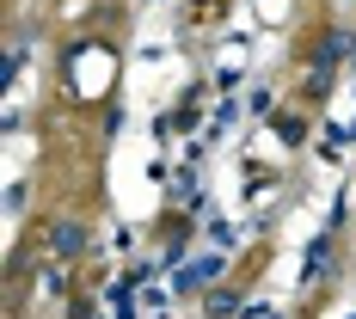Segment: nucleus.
<instances>
[{"label": "nucleus", "mask_w": 356, "mask_h": 319, "mask_svg": "<svg viewBox=\"0 0 356 319\" xmlns=\"http://www.w3.org/2000/svg\"><path fill=\"white\" fill-rule=\"evenodd\" d=\"M227 313H240V295H234V288H215L209 295V319H227Z\"/></svg>", "instance_id": "obj_6"}, {"label": "nucleus", "mask_w": 356, "mask_h": 319, "mask_svg": "<svg viewBox=\"0 0 356 319\" xmlns=\"http://www.w3.org/2000/svg\"><path fill=\"white\" fill-rule=\"evenodd\" d=\"M350 56H356L350 31H325L320 43H314V68H338V62H350Z\"/></svg>", "instance_id": "obj_3"}, {"label": "nucleus", "mask_w": 356, "mask_h": 319, "mask_svg": "<svg viewBox=\"0 0 356 319\" xmlns=\"http://www.w3.org/2000/svg\"><path fill=\"white\" fill-rule=\"evenodd\" d=\"M277 142H283V147H301V142H307V117L283 111V117H277Z\"/></svg>", "instance_id": "obj_4"}, {"label": "nucleus", "mask_w": 356, "mask_h": 319, "mask_svg": "<svg viewBox=\"0 0 356 319\" xmlns=\"http://www.w3.org/2000/svg\"><path fill=\"white\" fill-rule=\"evenodd\" d=\"M43 295H68V277L62 270H43Z\"/></svg>", "instance_id": "obj_8"}, {"label": "nucleus", "mask_w": 356, "mask_h": 319, "mask_svg": "<svg viewBox=\"0 0 356 319\" xmlns=\"http://www.w3.org/2000/svg\"><path fill=\"white\" fill-rule=\"evenodd\" d=\"M74 319H105V313H99L92 301H74Z\"/></svg>", "instance_id": "obj_9"}, {"label": "nucleus", "mask_w": 356, "mask_h": 319, "mask_svg": "<svg viewBox=\"0 0 356 319\" xmlns=\"http://www.w3.org/2000/svg\"><path fill=\"white\" fill-rule=\"evenodd\" d=\"M19 62H25V56H19V49H6V62H0V86H13V80H19Z\"/></svg>", "instance_id": "obj_7"}, {"label": "nucleus", "mask_w": 356, "mask_h": 319, "mask_svg": "<svg viewBox=\"0 0 356 319\" xmlns=\"http://www.w3.org/2000/svg\"><path fill=\"white\" fill-rule=\"evenodd\" d=\"M325 258H332V234H320V240H314V252H307V283H320Z\"/></svg>", "instance_id": "obj_5"}, {"label": "nucleus", "mask_w": 356, "mask_h": 319, "mask_svg": "<svg viewBox=\"0 0 356 319\" xmlns=\"http://www.w3.org/2000/svg\"><path fill=\"white\" fill-rule=\"evenodd\" d=\"M215 277H221V258L203 252V258H191V264H178V270H172V295H197V288H209Z\"/></svg>", "instance_id": "obj_1"}, {"label": "nucleus", "mask_w": 356, "mask_h": 319, "mask_svg": "<svg viewBox=\"0 0 356 319\" xmlns=\"http://www.w3.org/2000/svg\"><path fill=\"white\" fill-rule=\"evenodd\" d=\"M86 246H92V234H86L80 221H56V227H49V252H56L62 264H74V258H86Z\"/></svg>", "instance_id": "obj_2"}]
</instances>
